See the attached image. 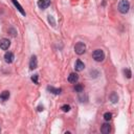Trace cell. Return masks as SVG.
I'll return each mask as SVG.
<instances>
[{
  "label": "cell",
  "instance_id": "obj_14",
  "mask_svg": "<svg viewBox=\"0 0 134 134\" xmlns=\"http://www.w3.org/2000/svg\"><path fill=\"white\" fill-rule=\"evenodd\" d=\"M10 95H11L10 91H3V92L0 93V98H1L2 100H6V99H9Z\"/></svg>",
  "mask_w": 134,
  "mask_h": 134
},
{
  "label": "cell",
  "instance_id": "obj_22",
  "mask_svg": "<svg viewBox=\"0 0 134 134\" xmlns=\"http://www.w3.org/2000/svg\"><path fill=\"white\" fill-rule=\"evenodd\" d=\"M38 111H43V106H39L38 107Z\"/></svg>",
  "mask_w": 134,
  "mask_h": 134
},
{
  "label": "cell",
  "instance_id": "obj_21",
  "mask_svg": "<svg viewBox=\"0 0 134 134\" xmlns=\"http://www.w3.org/2000/svg\"><path fill=\"white\" fill-rule=\"evenodd\" d=\"M9 31H11V32H12L11 35H12L13 37H15V36H16V34H17V31H16L15 29H13V28H10V29H9Z\"/></svg>",
  "mask_w": 134,
  "mask_h": 134
},
{
  "label": "cell",
  "instance_id": "obj_10",
  "mask_svg": "<svg viewBox=\"0 0 134 134\" xmlns=\"http://www.w3.org/2000/svg\"><path fill=\"white\" fill-rule=\"evenodd\" d=\"M12 2H13V3H14V5L17 7V10H18V11H19V12H20V13H21L23 16H25V12H24L23 7L20 5V3H19L18 1H17V0H12Z\"/></svg>",
  "mask_w": 134,
  "mask_h": 134
},
{
  "label": "cell",
  "instance_id": "obj_6",
  "mask_svg": "<svg viewBox=\"0 0 134 134\" xmlns=\"http://www.w3.org/2000/svg\"><path fill=\"white\" fill-rule=\"evenodd\" d=\"M50 4V0H39L38 1V6L41 9V10H45L49 6Z\"/></svg>",
  "mask_w": 134,
  "mask_h": 134
},
{
  "label": "cell",
  "instance_id": "obj_5",
  "mask_svg": "<svg viewBox=\"0 0 134 134\" xmlns=\"http://www.w3.org/2000/svg\"><path fill=\"white\" fill-rule=\"evenodd\" d=\"M38 67V60H37V57L36 56H32L30 58V61H29V69L30 70H34L36 69Z\"/></svg>",
  "mask_w": 134,
  "mask_h": 134
},
{
  "label": "cell",
  "instance_id": "obj_20",
  "mask_svg": "<svg viewBox=\"0 0 134 134\" xmlns=\"http://www.w3.org/2000/svg\"><path fill=\"white\" fill-rule=\"evenodd\" d=\"M38 77H39L38 74H34V76L31 77V81L35 83V84H38V83H39V82H38Z\"/></svg>",
  "mask_w": 134,
  "mask_h": 134
},
{
  "label": "cell",
  "instance_id": "obj_7",
  "mask_svg": "<svg viewBox=\"0 0 134 134\" xmlns=\"http://www.w3.org/2000/svg\"><path fill=\"white\" fill-rule=\"evenodd\" d=\"M14 59H15V56H14L13 53H11V52L5 53V55H4V60H5L6 63H9V64L13 63V62H14Z\"/></svg>",
  "mask_w": 134,
  "mask_h": 134
},
{
  "label": "cell",
  "instance_id": "obj_15",
  "mask_svg": "<svg viewBox=\"0 0 134 134\" xmlns=\"http://www.w3.org/2000/svg\"><path fill=\"white\" fill-rule=\"evenodd\" d=\"M111 117H112V114H111L110 112H106V113L104 114V120H105L106 122H109V121L111 120Z\"/></svg>",
  "mask_w": 134,
  "mask_h": 134
},
{
  "label": "cell",
  "instance_id": "obj_19",
  "mask_svg": "<svg viewBox=\"0 0 134 134\" xmlns=\"http://www.w3.org/2000/svg\"><path fill=\"white\" fill-rule=\"evenodd\" d=\"M48 21H49V23H52L53 26L56 25V22H55V19H54L53 16H48Z\"/></svg>",
  "mask_w": 134,
  "mask_h": 134
},
{
  "label": "cell",
  "instance_id": "obj_17",
  "mask_svg": "<svg viewBox=\"0 0 134 134\" xmlns=\"http://www.w3.org/2000/svg\"><path fill=\"white\" fill-rule=\"evenodd\" d=\"M124 73H125V76H126L128 79H131L132 73H131V70H130V69H128V68H127V69H125V70H124Z\"/></svg>",
  "mask_w": 134,
  "mask_h": 134
},
{
  "label": "cell",
  "instance_id": "obj_18",
  "mask_svg": "<svg viewBox=\"0 0 134 134\" xmlns=\"http://www.w3.org/2000/svg\"><path fill=\"white\" fill-rule=\"evenodd\" d=\"M61 109H62L64 112H68V111H70V106H69V105H63V106L61 107Z\"/></svg>",
  "mask_w": 134,
  "mask_h": 134
},
{
  "label": "cell",
  "instance_id": "obj_1",
  "mask_svg": "<svg viewBox=\"0 0 134 134\" xmlns=\"http://www.w3.org/2000/svg\"><path fill=\"white\" fill-rule=\"evenodd\" d=\"M130 9V3L128 0H121L119 3V11L122 14H127Z\"/></svg>",
  "mask_w": 134,
  "mask_h": 134
},
{
  "label": "cell",
  "instance_id": "obj_13",
  "mask_svg": "<svg viewBox=\"0 0 134 134\" xmlns=\"http://www.w3.org/2000/svg\"><path fill=\"white\" fill-rule=\"evenodd\" d=\"M109 98H110V100H111L113 104L117 103V100H119V96H117V94H116L115 92H112V93L109 95Z\"/></svg>",
  "mask_w": 134,
  "mask_h": 134
},
{
  "label": "cell",
  "instance_id": "obj_12",
  "mask_svg": "<svg viewBox=\"0 0 134 134\" xmlns=\"http://www.w3.org/2000/svg\"><path fill=\"white\" fill-rule=\"evenodd\" d=\"M47 90L50 91L52 93H54V94H60V93L62 92V89H61V88H55V87H53V86H48V87H47Z\"/></svg>",
  "mask_w": 134,
  "mask_h": 134
},
{
  "label": "cell",
  "instance_id": "obj_3",
  "mask_svg": "<svg viewBox=\"0 0 134 134\" xmlns=\"http://www.w3.org/2000/svg\"><path fill=\"white\" fill-rule=\"evenodd\" d=\"M74 52L77 55L81 56V55H84L86 52V45L84 44L83 42H78L76 45H74Z\"/></svg>",
  "mask_w": 134,
  "mask_h": 134
},
{
  "label": "cell",
  "instance_id": "obj_16",
  "mask_svg": "<svg viewBox=\"0 0 134 134\" xmlns=\"http://www.w3.org/2000/svg\"><path fill=\"white\" fill-rule=\"evenodd\" d=\"M74 90H76L77 92H80V93H82V92H83V90H84V87H83L82 85H76V87H74Z\"/></svg>",
  "mask_w": 134,
  "mask_h": 134
},
{
  "label": "cell",
  "instance_id": "obj_9",
  "mask_svg": "<svg viewBox=\"0 0 134 134\" xmlns=\"http://www.w3.org/2000/svg\"><path fill=\"white\" fill-rule=\"evenodd\" d=\"M78 80H79V76H78L77 73H74V72H72V73H70V74L68 76V82H69V83L74 84V83L78 82Z\"/></svg>",
  "mask_w": 134,
  "mask_h": 134
},
{
  "label": "cell",
  "instance_id": "obj_2",
  "mask_svg": "<svg viewBox=\"0 0 134 134\" xmlns=\"http://www.w3.org/2000/svg\"><path fill=\"white\" fill-rule=\"evenodd\" d=\"M92 58L96 62H102L105 59V54H104V52L102 49H95L93 52V54H92Z\"/></svg>",
  "mask_w": 134,
  "mask_h": 134
},
{
  "label": "cell",
  "instance_id": "obj_4",
  "mask_svg": "<svg viewBox=\"0 0 134 134\" xmlns=\"http://www.w3.org/2000/svg\"><path fill=\"white\" fill-rule=\"evenodd\" d=\"M10 46H11V41L9 39L3 38V39L0 40V48H1V49L6 50V49H9Z\"/></svg>",
  "mask_w": 134,
  "mask_h": 134
},
{
  "label": "cell",
  "instance_id": "obj_8",
  "mask_svg": "<svg viewBox=\"0 0 134 134\" xmlns=\"http://www.w3.org/2000/svg\"><path fill=\"white\" fill-rule=\"evenodd\" d=\"M74 68H76V70H77V71H82L84 68H85V64H84L82 61L78 60V61L76 62V66H74Z\"/></svg>",
  "mask_w": 134,
  "mask_h": 134
},
{
  "label": "cell",
  "instance_id": "obj_11",
  "mask_svg": "<svg viewBox=\"0 0 134 134\" xmlns=\"http://www.w3.org/2000/svg\"><path fill=\"white\" fill-rule=\"evenodd\" d=\"M110 131H111V127H110L109 124H104L102 126V128H100V132L104 133V134H108Z\"/></svg>",
  "mask_w": 134,
  "mask_h": 134
}]
</instances>
